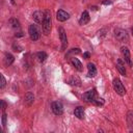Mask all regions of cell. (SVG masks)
<instances>
[{
	"label": "cell",
	"instance_id": "obj_15",
	"mask_svg": "<svg viewBox=\"0 0 133 133\" xmlns=\"http://www.w3.org/2000/svg\"><path fill=\"white\" fill-rule=\"evenodd\" d=\"M87 70H88V73H87V76L88 77H95L97 75V69H96V66H95L94 63L89 62L87 64Z\"/></svg>",
	"mask_w": 133,
	"mask_h": 133
},
{
	"label": "cell",
	"instance_id": "obj_12",
	"mask_svg": "<svg viewBox=\"0 0 133 133\" xmlns=\"http://www.w3.org/2000/svg\"><path fill=\"white\" fill-rule=\"evenodd\" d=\"M89 14L85 10V11H83L82 14H81V17H80V19H79V24L80 25H85V24H87L88 22H89Z\"/></svg>",
	"mask_w": 133,
	"mask_h": 133
},
{
	"label": "cell",
	"instance_id": "obj_16",
	"mask_svg": "<svg viewBox=\"0 0 133 133\" xmlns=\"http://www.w3.org/2000/svg\"><path fill=\"white\" fill-rule=\"evenodd\" d=\"M74 114L79 119H83L84 118V109H83V107H81V106L76 107L75 110H74Z\"/></svg>",
	"mask_w": 133,
	"mask_h": 133
},
{
	"label": "cell",
	"instance_id": "obj_1",
	"mask_svg": "<svg viewBox=\"0 0 133 133\" xmlns=\"http://www.w3.org/2000/svg\"><path fill=\"white\" fill-rule=\"evenodd\" d=\"M51 26H52V20H51V14L48 9L45 10V18L42 23V30L45 35H48L51 31Z\"/></svg>",
	"mask_w": 133,
	"mask_h": 133
},
{
	"label": "cell",
	"instance_id": "obj_28",
	"mask_svg": "<svg viewBox=\"0 0 133 133\" xmlns=\"http://www.w3.org/2000/svg\"><path fill=\"white\" fill-rule=\"evenodd\" d=\"M89 56H90V54H89L88 52H85V53H83V57H84V58H86V59H87Z\"/></svg>",
	"mask_w": 133,
	"mask_h": 133
},
{
	"label": "cell",
	"instance_id": "obj_6",
	"mask_svg": "<svg viewBox=\"0 0 133 133\" xmlns=\"http://www.w3.org/2000/svg\"><path fill=\"white\" fill-rule=\"evenodd\" d=\"M121 52H122V55L124 57V60L126 63H128L129 66H133V62H132V59H131V55H130V51L127 47H122L121 48Z\"/></svg>",
	"mask_w": 133,
	"mask_h": 133
},
{
	"label": "cell",
	"instance_id": "obj_21",
	"mask_svg": "<svg viewBox=\"0 0 133 133\" xmlns=\"http://www.w3.org/2000/svg\"><path fill=\"white\" fill-rule=\"evenodd\" d=\"M127 121H128L129 126H132V125H133V113H132V111H129V112H128Z\"/></svg>",
	"mask_w": 133,
	"mask_h": 133
},
{
	"label": "cell",
	"instance_id": "obj_20",
	"mask_svg": "<svg viewBox=\"0 0 133 133\" xmlns=\"http://www.w3.org/2000/svg\"><path fill=\"white\" fill-rule=\"evenodd\" d=\"M9 23H10V25H11V27L12 28H17V29H19L20 28V23H19V21L17 20V19H10L9 20Z\"/></svg>",
	"mask_w": 133,
	"mask_h": 133
},
{
	"label": "cell",
	"instance_id": "obj_5",
	"mask_svg": "<svg viewBox=\"0 0 133 133\" xmlns=\"http://www.w3.org/2000/svg\"><path fill=\"white\" fill-rule=\"evenodd\" d=\"M28 33H29V36L32 41H37L41 36V32H39V29L37 28L36 25H30L29 28H28Z\"/></svg>",
	"mask_w": 133,
	"mask_h": 133
},
{
	"label": "cell",
	"instance_id": "obj_27",
	"mask_svg": "<svg viewBox=\"0 0 133 133\" xmlns=\"http://www.w3.org/2000/svg\"><path fill=\"white\" fill-rule=\"evenodd\" d=\"M1 105H2V107H1V108H2V110H3V112H4V110H5V108H6V103H5L3 100L1 101Z\"/></svg>",
	"mask_w": 133,
	"mask_h": 133
},
{
	"label": "cell",
	"instance_id": "obj_13",
	"mask_svg": "<svg viewBox=\"0 0 133 133\" xmlns=\"http://www.w3.org/2000/svg\"><path fill=\"white\" fill-rule=\"evenodd\" d=\"M116 69L118 70V72L121 73V75L126 76L127 72H126V69H125V63L123 62L122 59H117L116 60Z\"/></svg>",
	"mask_w": 133,
	"mask_h": 133
},
{
	"label": "cell",
	"instance_id": "obj_25",
	"mask_svg": "<svg viewBox=\"0 0 133 133\" xmlns=\"http://www.w3.org/2000/svg\"><path fill=\"white\" fill-rule=\"evenodd\" d=\"M6 117H7L6 113H4V112H3V114H2V125H3V126H5V125H6Z\"/></svg>",
	"mask_w": 133,
	"mask_h": 133
},
{
	"label": "cell",
	"instance_id": "obj_10",
	"mask_svg": "<svg viewBox=\"0 0 133 133\" xmlns=\"http://www.w3.org/2000/svg\"><path fill=\"white\" fill-rule=\"evenodd\" d=\"M69 18H70V15H69L66 11L62 10V9H59V10L56 12V19H57V21H59V22H64V21H66V20H69Z\"/></svg>",
	"mask_w": 133,
	"mask_h": 133
},
{
	"label": "cell",
	"instance_id": "obj_23",
	"mask_svg": "<svg viewBox=\"0 0 133 133\" xmlns=\"http://www.w3.org/2000/svg\"><path fill=\"white\" fill-rule=\"evenodd\" d=\"M94 104H95V105H97V106H102V105L104 104V100H103L102 98L96 99V101L94 102Z\"/></svg>",
	"mask_w": 133,
	"mask_h": 133
},
{
	"label": "cell",
	"instance_id": "obj_3",
	"mask_svg": "<svg viewBox=\"0 0 133 133\" xmlns=\"http://www.w3.org/2000/svg\"><path fill=\"white\" fill-rule=\"evenodd\" d=\"M112 87H113L114 91L117 95H119V96H124L126 94V88H125V86L123 85L122 81L118 78H114L113 79V81H112Z\"/></svg>",
	"mask_w": 133,
	"mask_h": 133
},
{
	"label": "cell",
	"instance_id": "obj_17",
	"mask_svg": "<svg viewBox=\"0 0 133 133\" xmlns=\"http://www.w3.org/2000/svg\"><path fill=\"white\" fill-rule=\"evenodd\" d=\"M33 100H34V96H33L32 92H27V94L25 95V97H24V101H25V103H26L28 106H30V105L33 103Z\"/></svg>",
	"mask_w": 133,
	"mask_h": 133
},
{
	"label": "cell",
	"instance_id": "obj_4",
	"mask_svg": "<svg viewBox=\"0 0 133 133\" xmlns=\"http://www.w3.org/2000/svg\"><path fill=\"white\" fill-rule=\"evenodd\" d=\"M97 99V91H96V88H92V89H89L87 90L86 92H84L82 95V100H84L85 102H88V103H92L96 101Z\"/></svg>",
	"mask_w": 133,
	"mask_h": 133
},
{
	"label": "cell",
	"instance_id": "obj_24",
	"mask_svg": "<svg viewBox=\"0 0 133 133\" xmlns=\"http://www.w3.org/2000/svg\"><path fill=\"white\" fill-rule=\"evenodd\" d=\"M0 78H1V84H0V88H3V87L5 86L6 81H5V78H4V76H3L2 74L0 75Z\"/></svg>",
	"mask_w": 133,
	"mask_h": 133
},
{
	"label": "cell",
	"instance_id": "obj_11",
	"mask_svg": "<svg viewBox=\"0 0 133 133\" xmlns=\"http://www.w3.org/2000/svg\"><path fill=\"white\" fill-rule=\"evenodd\" d=\"M71 62H72V64L74 65V68H75L78 72H82V71H83V65H82V63L80 62V60H79L78 58L72 57V58H71Z\"/></svg>",
	"mask_w": 133,
	"mask_h": 133
},
{
	"label": "cell",
	"instance_id": "obj_19",
	"mask_svg": "<svg viewBox=\"0 0 133 133\" xmlns=\"http://www.w3.org/2000/svg\"><path fill=\"white\" fill-rule=\"evenodd\" d=\"M70 84L71 85H76V86H80L81 85V80L77 77V76H74L70 79Z\"/></svg>",
	"mask_w": 133,
	"mask_h": 133
},
{
	"label": "cell",
	"instance_id": "obj_2",
	"mask_svg": "<svg viewBox=\"0 0 133 133\" xmlns=\"http://www.w3.org/2000/svg\"><path fill=\"white\" fill-rule=\"evenodd\" d=\"M114 36L121 43H128V41H129V35H128L127 31L122 28L114 29Z\"/></svg>",
	"mask_w": 133,
	"mask_h": 133
},
{
	"label": "cell",
	"instance_id": "obj_7",
	"mask_svg": "<svg viewBox=\"0 0 133 133\" xmlns=\"http://www.w3.org/2000/svg\"><path fill=\"white\" fill-rule=\"evenodd\" d=\"M51 108H52V111H53V113L55 115H61L63 113V106L58 101L53 102L52 105H51Z\"/></svg>",
	"mask_w": 133,
	"mask_h": 133
},
{
	"label": "cell",
	"instance_id": "obj_22",
	"mask_svg": "<svg viewBox=\"0 0 133 133\" xmlns=\"http://www.w3.org/2000/svg\"><path fill=\"white\" fill-rule=\"evenodd\" d=\"M80 53V49L79 48H75V49H71L68 53H66V55H65V57L66 56H69L70 54H79Z\"/></svg>",
	"mask_w": 133,
	"mask_h": 133
},
{
	"label": "cell",
	"instance_id": "obj_26",
	"mask_svg": "<svg viewBox=\"0 0 133 133\" xmlns=\"http://www.w3.org/2000/svg\"><path fill=\"white\" fill-rule=\"evenodd\" d=\"M12 48L15 49V51H18V52H20V51L22 50V48H21V47H19V46H17L16 44H14V46H12Z\"/></svg>",
	"mask_w": 133,
	"mask_h": 133
},
{
	"label": "cell",
	"instance_id": "obj_18",
	"mask_svg": "<svg viewBox=\"0 0 133 133\" xmlns=\"http://www.w3.org/2000/svg\"><path fill=\"white\" fill-rule=\"evenodd\" d=\"M36 58H37V60H38L39 62H44V61L48 58V55H47V53L44 52V51L37 52V53H36Z\"/></svg>",
	"mask_w": 133,
	"mask_h": 133
},
{
	"label": "cell",
	"instance_id": "obj_29",
	"mask_svg": "<svg viewBox=\"0 0 133 133\" xmlns=\"http://www.w3.org/2000/svg\"><path fill=\"white\" fill-rule=\"evenodd\" d=\"M103 4H111V1H104Z\"/></svg>",
	"mask_w": 133,
	"mask_h": 133
},
{
	"label": "cell",
	"instance_id": "obj_8",
	"mask_svg": "<svg viewBox=\"0 0 133 133\" xmlns=\"http://www.w3.org/2000/svg\"><path fill=\"white\" fill-rule=\"evenodd\" d=\"M59 37H60V41H61V50H65L66 49V46H68V38H66V33L64 31L63 28H59Z\"/></svg>",
	"mask_w": 133,
	"mask_h": 133
},
{
	"label": "cell",
	"instance_id": "obj_14",
	"mask_svg": "<svg viewBox=\"0 0 133 133\" xmlns=\"http://www.w3.org/2000/svg\"><path fill=\"white\" fill-rule=\"evenodd\" d=\"M14 60H15V58H14V56H12L10 53H5V54H4L3 63H4V65H5V66L10 65V64L14 62Z\"/></svg>",
	"mask_w": 133,
	"mask_h": 133
},
{
	"label": "cell",
	"instance_id": "obj_9",
	"mask_svg": "<svg viewBox=\"0 0 133 133\" xmlns=\"http://www.w3.org/2000/svg\"><path fill=\"white\" fill-rule=\"evenodd\" d=\"M32 18L33 20L38 23V24H42L43 21H44V18H45V11H42V10H36L32 14Z\"/></svg>",
	"mask_w": 133,
	"mask_h": 133
},
{
	"label": "cell",
	"instance_id": "obj_30",
	"mask_svg": "<svg viewBox=\"0 0 133 133\" xmlns=\"http://www.w3.org/2000/svg\"><path fill=\"white\" fill-rule=\"evenodd\" d=\"M131 31H132V35H133V27H132V29H131Z\"/></svg>",
	"mask_w": 133,
	"mask_h": 133
}]
</instances>
